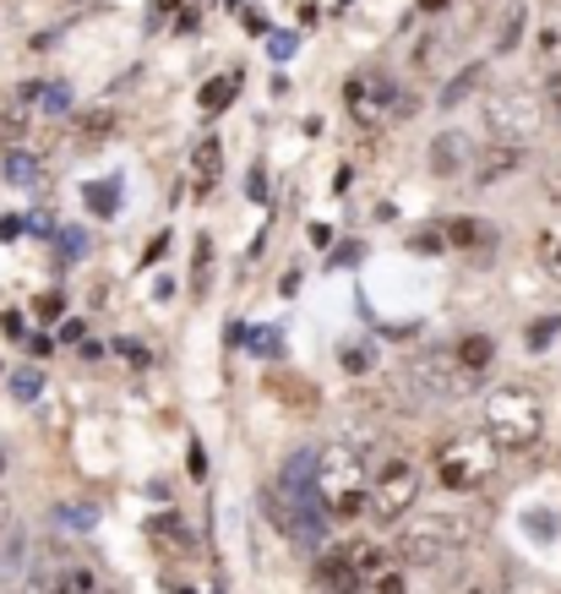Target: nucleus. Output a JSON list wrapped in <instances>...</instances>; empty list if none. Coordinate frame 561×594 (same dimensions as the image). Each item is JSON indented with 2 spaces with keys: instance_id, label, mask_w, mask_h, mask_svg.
Returning <instances> with one entry per match:
<instances>
[{
  "instance_id": "obj_1",
  "label": "nucleus",
  "mask_w": 561,
  "mask_h": 594,
  "mask_svg": "<svg viewBox=\"0 0 561 594\" xmlns=\"http://www.w3.org/2000/svg\"><path fill=\"white\" fill-rule=\"evenodd\" d=\"M316 502L327 518H360L371 512V469L354 442H327L316 453Z\"/></svg>"
},
{
  "instance_id": "obj_2",
  "label": "nucleus",
  "mask_w": 561,
  "mask_h": 594,
  "mask_svg": "<svg viewBox=\"0 0 561 594\" xmlns=\"http://www.w3.org/2000/svg\"><path fill=\"white\" fill-rule=\"evenodd\" d=\"M485 436H490L501 453H528V447H539V436H545V404H539V393L523 387V382L496 387V393L485 398Z\"/></svg>"
},
{
  "instance_id": "obj_3",
  "label": "nucleus",
  "mask_w": 561,
  "mask_h": 594,
  "mask_svg": "<svg viewBox=\"0 0 561 594\" xmlns=\"http://www.w3.org/2000/svg\"><path fill=\"white\" fill-rule=\"evenodd\" d=\"M474 540V512H425V518H409L403 534H398V561H414V567H447L469 550Z\"/></svg>"
},
{
  "instance_id": "obj_4",
  "label": "nucleus",
  "mask_w": 561,
  "mask_h": 594,
  "mask_svg": "<svg viewBox=\"0 0 561 594\" xmlns=\"http://www.w3.org/2000/svg\"><path fill=\"white\" fill-rule=\"evenodd\" d=\"M496 458H501V447H496L485 431H474V436L441 442L431 469H436V485H441V491H479V485L496 474Z\"/></svg>"
},
{
  "instance_id": "obj_5",
  "label": "nucleus",
  "mask_w": 561,
  "mask_h": 594,
  "mask_svg": "<svg viewBox=\"0 0 561 594\" xmlns=\"http://www.w3.org/2000/svg\"><path fill=\"white\" fill-rule=\"evenodd\" d=\"M420 502V469L409 458H387L371 474V518L376 523H403V512Z\"/></svg>"
},
{
  "instance_id": "obj_6",
  "label": "nucleus",
  "mask_w": 561,
  "mask_h": 594,
  "mask_svg": "<svg viewBox=\"0 0 561 594\" xmlns=\"http://www.w3.org/2000/svg\"><path fill=\"white\" fill-rule=\"evenodd\" d=\"M534 132H539V104H534L528 88H512V94H501V99L485 104V137H490V143L528 148Z\"/></svg>"
},
{
  "instance_id": "obj_7",
  "label": "nucleus",
  "mask_w": 561,
  "mask_h": 594,
  "mask_svg": "<svg viewBox=\"0 0 561 594\" xmlns=\"http://www.w3.org/2000/svg\"><path fill=\"white\" fill-rule=\"evenodd\" d=\"M344 104H349L354 126H382L387 115H398L403 94H398V83L387 72H354L344 83Z\"/></svg>"
},
{
  "instance_id": "obj_8",
  "label": "nucleus",
  "mask_w": 561,
  "mask_h": 594,
  "mask_svg": "<svg viewBox=\"0 0 561 594\" xmlns=\"http://www.w3.org/2000/svg\"><path fill=\"white\" fill-rule=\"evenodd\" d=\"M316 589L322 594H360L365 589V572L349 561V550L338 545V550H327L322 561H316Z\"/></svg>"
},
{
  "instance_id": "obj_9",
  "label": "nucleus",
  "mask_w": 561,
  "mask_h": 594,
  "mask_svg": "<svg viewBox=\"0 0 561 594\" xmlns=\"http://www.w3.org/2000/svg\"><path fill=\"white\" fill-rule=\"evenodd\" d=\"M148 540H153L159 550H170V556L197 550V534H191V523H186L180 512H159V518H148Z\"/></svg>"
},
{
  "instance_id": "obj_10",
  "label": "nucleus",
  "mask_w": 561,
  "mask_h": 594,
  "mask_svg": "<svg viewBox=\"0 0 561 594\" xmlns=\"http://www.w3.org/2000/svg\"><path fill=\"white\" fill-rule=\"evenodd\" d=\"M523 159H528V148H507V143H485V153H479V186H490V181H507V175H518L523 170Z\"/></svg>"
},
{
  "instance_id": "obj_11",
  "label": "nucleus",
  "mask_w": 561,
  "mask_h": 594,
  "mask_svg": "<svg viewBox=\"0 0 561 594\" xmlns=\"http://www.w3.org/2000/svg\"><path fill=\"white\" fill-rule=\"evenodd\" d=\"M452 360H458V366L479 382V376L496 366V338H490V333H463V338L452 344Z\"/></svg>"
},
{
  "instance_id": "obj_12",
  "label": "nucleus",
  "mask_w": 561,
  "mask_h": 594,
  "mask_svg": "<svg viewBox=\"0 0 561 594\" xmlns=\"http://www.w3.org/2000/svg\"><path fill=\"white\" fill-rule=\"evenodd\" d=\"M463 164H469V143H463L458 132H441V137L431 143V175L452 181V175H463Z\"/></svg>"
},
{
  "instance_id": "obj_13",
  "label": "nucleus",
  "mask_w": 561,
  "mask_h": 594,
  "mask_svg": "<svg viewBox=\"0 0 561 594\" xmlns=\"http://www.w3.org/2000/svg\"><path fill=\"white\" fill-rule=\"evenodd\" d=\"M219 175H224V148H219V137H202V143L191 148V181L208 191Z\"/></svg>"
},
{
  "instance_id": "obj_14",
  "label": "nucleus",
  "mask_w": 561,
  "mask_h": 594,
  "mask_svg": "<svg viewBox=\"0 0 561 594\" xmlns=\"http://www.w3.org/2000/svg\"><path fill=\"white\" fill-rule=\"evenodd\" d=\"M523 28H528V7H523V0H518V7H507L501 12V23H496V55H512L518 45H523Z\"/></svg>"
},
{
  "instance_id": "obj_15",
  "label": "nucleus",
  "mask_w": 561,
  "mask_h": 594,
  "mask_svg": "<svg viewBox=\"0 0 561 594\" xmlns=\"http://www.w3.org/2000/svg\"><path fill=\"white\" fill-rule=\"evenodd\" d=\"M213 295V235H197V257H191V300Z\"/></svg>"
},
{
  "instance_id": "obj_16",
  "label": "nucleus",
  "mask_w": 561,
  "mask_h": 594,
  "mask_svg": "<svg viewBox=\"0 0 561 594\" xmlns=\"http://www.w3.org/2000/svg\"><path fill=\"white\" fill-rule=\"evenodd\" d=\"M344 550H349V561L365 572V583H376V578L387 572V550H382V545H371V540H349Z\"/></svg>"
},
{
  "instance_id": "obj_17",
  "label": "nucleus",
  "mask_w": 561,
  "mask_h": 594,
  "mask_svg": "<svg viewBox=\"0 0 561 594\" xmlns=\"http://www.w3.org/2000/svg\"><path fill=\"white\" fill-rule=\"evenodd\" d=\"M0 175H7V186H39V159L23 153V148H12L7 164H0Z\"/></svg>"
},
{
  "instance_id": "obj_18",
  "label": "nucleus",
  "mask_w": 561,
  "mask_h": 594,
  "mask_svg": "<svg viewBox=\"0 0 561 594\" xmlns=\"http://www.w3.org/2000/svg\"><path fill=\"white\" fill-rule=\"evenodd\" d=\"M83 202H88V213L115 219V208H121V186H115V181H94V186H83Z\"/></svg>"
},
{
  "instance_id": "obj_19",
  "label": "nucleus",
  "mask_w": 561,
  "mask_h": 594,
  "mask_svg": "<svg viewBox=\"0 0 561 594\" xmlns=\"http://www.w3.org/2000/svg\"><path fill=\"white\" fill-rule=\"evenodd\" d=\"M479 77H485V66H463V72H458V77H452V83L441 88V110H452V104H463V99H469V94L479 88Z\"/></svg>"
},
{
  "instance_id": "obj_20",
  "label": "nucleus",
  "mask_w": 561,
  "mask_h": 594,
  "mask_svg": "<svg viewBox=\"0 0 561 594\" xmlns=\"http://www.w3.org/2000/svg\"><path fill=\"white\" fill-rule=\"evenodd\" d=\"M235 94H240V72H229V77H213V83L202 88V110H208V115H219V110H224Z\"/></svg>"
},
{
  "instance_id": "obj_21",
  "label": "nucleus",
  "mask_w": 561,
  "mask_h": 594,
  "mask_svg": "<svg viewBox=\"0 0 561 594\" xmlns=\"http://www.w3.org/2000/svg\"><path fill=\"white\" fill-rule=\"evenodd\" d=\"M447 240H452V246H479V251H490V246H496V235H490V230H479V224H469V219H463V224H452V230H447Z\"/></svg>"
},
{
  "instance_id": "obj_22",
  "label": "nucleus",
  "mask_w": 561,
  "mask_h": 594,
  "mask_svg": "<svg viewBox=\"0 0 561 594\" xmlns=\"http://www.w3.org/2000/svg\"><path fill=\"white\" fill-rule=\"evenodd\" d=\"M23 556H28V540H23V534H12L7 556H0V578H7V583H17V578H23V567H28Z\"/></svg>"
},
{
  "instance_id": "obj_23",
  "label": "nucleus",
  "mask_w": 561,
  "mask_h": 594,
  "mask_svg": "<svg viewBox=\"0 0 561 594\" xmlns=\"http://www.w3.org/2000/svg\"><path fill=\"white\" fill-rule=\"evenodd\" d=\"M556 333H561V317H539V322H528V333H523V338H528V349L539 355V349H545Z\"/></svg>"
},
{
  "instance_id": "obj_24",
  "label": "nucleus",
  "mask_w": 561,
  "mask_h": 594,
  "mask_svg": "<svg viewBox=\"0 0 561 594\" xmlns=\"http://www.w3.org/2000/svg\"><path fill=\"white\" fill-rule=\"evenodd\" d=\"M39 387H45V376H39L34 366H23V371H12V393H17L23 404H34V398H39Z\"/></svg>"
},
{
  "instance_id": "obj_25",
  "label": "nucleus",
  "mask_w": 561,
  "mask_h": 594,
  "mask_svg": "<svg viewBox=\"0 0 561 594\" xmlns=\"http://www.w3.org/2000/svg\"><path fill=\"white\" fill-rule=\"evenodd\" d=\"M539 268L561 284V235H539Z\"/></svg>"
},
{
  "instance_id": "obj_26",
  "label": "nucleus",
  "mask_w": 561,
  "mask_h": 594,
  "mask_svg": "<svg viewBox=\"0 0 561 594\" xmlns=\"http://www.w3.org/2000/svg\"><path fill=\"white\" fill-rule=\"evenodd\" d=\"M39 99H45V110H50V115H66V110H72V88H66V83H50Z\"/></svg>"
},
{
  "instance_id": "obj_27",
  "label": "nucleus",
  "mask_w": 561,
  "mask_h": 594,
  "mask_svg": "<svg viewBox=\"0 0 561 594\" xmlns=\"http://www.w3.org/2000/svg\"><path fill=\"white\" fill-rule=\"evenodd\" d=\"M251 338H257V344H251L257 355H284V333H278V327H257Z\"/></svg>"
},
{
  "instance_id": "obj_28",
  "label": "nucleus",
  "mask_w": 561,
  "mask_h": 594,
  "mask_svg": "<svg viewBox=\"0 0 561 594\" xmlns=\"http://www.w3.org/2000/svg\"><path fill=\"white\" fill-rule=\"evenodd\" d=\"M295 50H300V34H273V39H267V55H273V61H289Z\"/></svg>"
},
{
  "instance_id": "obj_29",
  "label": "nucleus",
  "mask_w": 561,
  "mask_h": 594,
  "mask_svg": "<svg viewBox=\"0 0 561 594\" xmlns=\"http://www.w3.org/2000/svg\"><path fill=\"white\" fill-rule=\"evenodd\" d=\"M55 246H61V251H66V257H61V262H77V257H83V246H88V240H83V235H77V230H55Z\"/></svg>"
},
{
  "instance_id": "obj_30",
  "label": "nucleus",
  "mask_w": 561,
  "mask_h": 594,
  "mask_svg": "<svg viewBox=\"0 0 561 594\" xmlns=\"http://www.w3.org/2000/svg\"><path fill=\"white\" fill-rule=\"evenodd\" d=\"M34 311H39L45 322H61V317H66V295H61V289H55V295H39V306H34Z\"/></svg>"
},
{
  "instance_id": "obj_31",
  "label": "nucleus",
  "mask_w": 561,
  "mask_h": 594,
  "mask_svg": "<svg viewBox=\"0 0 561 594\" xmlns=\"http://www.w3.org/2000/svg\"><path fill=\"white\" fill-rule=\"evenodd\" d=\"M371 360H376V349H371V344H360V349L349 344V349H344V371H371Z\"/></svg>"
},
{
  "instance_id": "obj_32",
  "label": "nucleus",
  "mask_w": 561,
  "mask_h": 594,
  "mask_svg": "<svg viewBox=\"0 0 561 594\" xmlns=\"http://www.w3.org/2000/svg\"><path fill=\"white\" fill-rule=\"evenodd\" d=\"M523 529H528L534 540H556V518H550V512H528V518H523Z\"/></svg>"
},
{
  "instance_id": "obj_33",
  "label": "nucleus",
  "mask_w": 561,
  "mask_h": 594,
  "mask_svg": "<svg viewBox=\"0 0 561 594\" xmlns=\"http://www.w3.org/2000/svg\"><path fill=\"white\" fill-rule=\"evenodd\" d=\"M55 518H61L66 529H88V523H94V512H88V507H55Z\"/></svg>"
},
{
  "instance_id": "obj_34",
  "label": "nucleus",
  "mask_w": 561,
  "mask_h": 594,
  "mask_svg": "<svg viewBox=\"0 0 561 594\" xmlns=\"http://www.w3.org/2000/svg\"><path fill=\"white\" fill-rule=\"evenodd\" d=\"M121 355H126L132 366H148V360H153V349H148V344H137V338H121Z\"/></svg>"
},
{
  "instance_id": "obj_35",
  "label": "nucleus",
  "mask_w": 561,
  "mask_h": 594,
  "mask_svg": "<svg viewBox=\"0 0 561 594\" xmlns=\"http://www.w3.org/2000/svg\"><path fill=\"white\" fill-rule=\"evenodd\" d=\"M376 594H409V589H403V572H382V578H376Z\"/></svg>"
},
{
  "instance_id": "obj_36",
  "label": "nucleus",
  "mask_w": 561,
  "mask_h": 594,
  "mask_svg": "<svg viewBox=\"0 0 561 594\" xmlns=\"http://www.w3.org/2000/svg\"><path fill=\"white\" fill-rule=\"evenodd\" d=\"M0 137H12V143L23 137V115H17V110H7V115H0Z\"/></svg>"
},
{
  "instance_id": "obj_37",
  "label": "nucleus",
  "mask_w": 561,
  "mask_h": 594,
  "mask_svg": "<svg viewBox=\"0 0 561 594\" xmlns=\"http://www.w3.org/2000/svg\"><path fill=\"white\" fill-rule=\"evenodd\" d=\"M191 480H208V453H202V442H191Z\"/></svg>"
},
{
  "instance_id": "obj_38",
  "label": "nucleus",
  "mask_w": 561,
  "mask_h": 594,
  "mask_svg": "<svg viewBox=\"0 0 561 594\" xmlns=\"http://www.w3.org/2000/svg\"><path fill=\"white\" fill-rule=\"evenodd\" d=\"M164 251H170V235H159V240H153V246H148V257H142V268H153V262H159V257H164Z\"/></svg>"
},
{
  "instance_id": "obj_39",
  "label": "nucleus",
  "mask_w": 561,
  "mask_h": 594,
  "mask_svg": "<svg viewBox=\"0 0 561 594\" xmlns=\"http://www.w3.org/2000/svg\"><path fill=\"white\" fill-rule=\"evenodd\" d=\"M414 251H441V235H414Z\"/></svg>"
},
{
  "instance_id": "obj_40",
  "label": "nucleus",
  "mask_w": 561,
  "mask_h": 594,
  "mask_svg": "<svg viewBox=\"0 0 561 594\" xmlns=\"http://www.w3.org/2000/svg\"><path fill=\"white\" fill-rule=\"evenodd\" d=\"M23 230H28L23 219H0V240H7V235H23Z\"/></svg>"
},
{
  "instance_id": "obj_41",
  "label": "nucleus",
  "mask_w": 561,
  "mask_h": 594,
  "mask_svg": "<svg viewBox=\"0 0 561 594\" xmlns=\"http://www.w3.org/2000/svg\"><path fill=\"white\" fill-rule=\"evenodd\" d=\"M469 594H507V583H474Z\"/></svg>"
},
{
  "instance_id": "obj_42",
  "label": "nucleus",
  "mask_w": 561,
  "mask_h": 594,
  "mask_svg": "<svg viewBox=\"0 0 561 594\" xmlns=\"http://www.w3.org/2000/svg\"><path fill=\"white\" fill-rule=\"evenodd\" d=\"M441 7H452V0H420V12H441Z\"/></svg>"
},
{
  "instance_id": "obj_43",
  "label": "nucleus",
  "mask_w": 561,
  "mask_h": 594,
  "mask_svg": "<svg viewBox=\"0 0 561 594\" xmlns=\"http://www.w3.org/2000/svg\"><path fill=\"white\" fill-rule=\"evenodd\" d=\"M550 104H556V115H561V77L550 83Z\"/></svg>"
},
{
  "instance_id": "obj_44",
  "label": "nucleus",
  "mask_w": 561,
  "mask_h": 594,
  "mask_svg": "<svg viewBox=\"0 0 561 594\" xmlns=\"http://www.w3.org/2000/svg\"><path fill=\"white\" fill-rule=\"evenodd\" d=\"M0 523H7V502H0Z\"/></svg>"
},
{
  "instance_id": "obj_45",
  "label": "nucleus",
  "mask_w": 561,
  "mask_h": 594,
  "mask_svg": "<svg viewBox=\"0 0 561 594\" xmlns=\"http://www.w3.org/2000/svg\"><path fill=\"white\" fill-rule=\"evenodd\" d=\"M0 469H7V453H0Z\"/></svg>"
}]
</instances>
